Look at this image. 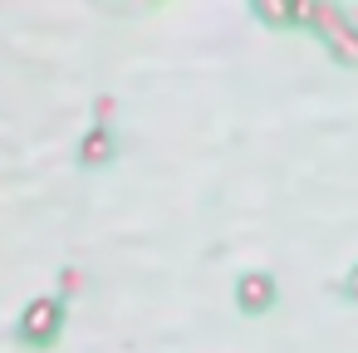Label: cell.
I'll return each mask as SVG.
<instances>
[{
	"instance_id": "3957f363",
	"label": "cell",
	"mask_w": 358,
	"mask_h": 353,
	"mask_svg": "<svg viewBox=\"0 0 358 353\" xmlns=\"http://www.w3.org/2000/svg\"><path fill=\"white\" fill-rule=\"evenodd\" d=\"M348 294H358V270H353V280H348Z\"/></svg>"
},
{
	"instance_id": "7a4b0ae2",
	"label": "cell",
	"mask_w": 358,
	"mask_h": 353,
	"mask_svg": "<svg viewBox=\"0 0 358 353\" xmlns=\"http://www.w3.org/2000/svg\"><path fill=\"white\" fill-rule=\"evenodd\" d=\"M241 304H245V309H265V304H270V280H265V275L241 280Z\"/></svg>"
},
{
	"instance_id": "6da1fadb",
	"label": "cell",
	"mask_w": 358,
	"mask_h": 353,
	"mask_svg": "<svg viewBox=\"0 0 358 353\" xmlns=\"http://www.w3.org/2000/svg\"><path fill=\"white\" fill-rule=\"evenodd\" d=\"M55 329H59V304L55 299H35L25 309V338L30 343H45V338H55Z\"/></svg>"
}]
</instances>
